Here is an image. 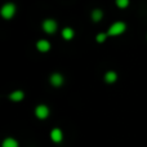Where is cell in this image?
I'll return each mask as SVG.
<instances>
[{"label": "cell", "mask_w": 147, "mask_h": 147, "mask_svg": "<svg viewBox=\"0 0 147 147\" xmlns=\"http://www.w3.org/2000/svg\"><path fill=\"white\" fill-rule=\"evenodd\" d=\"M125 23L124 22H115L114 25L111 26V27L109 28V32H107V35H111V36H116V35H120V34H123L125 31Z\"/></svg>", "instance_id": "6da1fadb"}, {"label": "cell", "mask_w": 147, "mask_h": 147, "mask_svg": "<svg viewBox=\"0 0 147 147\" xmlns=\"http://www.w3.org/2000/svg\"><path fill=\"white\" fill-rule=\"evenodd\" d=\"M14 13H16V7L12 3H8V4H5L4 7L1 8V16L5 20H10V18L14 16Z\"/></svg>", "instance_id": "7a4b0ae2"}, {"label": "cell", "mask_w": 147, "mask_h": 147, "mask_svg": "<svg viewBox=\"0 0 147 147\" xmlns=\"http://www.w3.org/2000/svg\"><path fill=\"white\" fill-rule=\"evenodd\" d=\"M43 28L47 34H53L57 30V22L54 20H45L43 22Z\"/></svg>", "instance_id": "3957f363"}, {"label": "cell", "mask_w": 147, "mask_h": 147, "mask_svg": "<svg viewBox=\"0 0 147 147\" xmlns=\"http://www.w3.org/2000/svg\"><path fill=\"white\" fill-rule=\"evenodd\" d=\"M36 116L39 117V119H45L47 116L49 115V110L47 106H39L36 107Z\"/></svg>", "instance_id": "277c9868"}, {"label": "cell", "mask_w": 147, "mask_h": 147, "mask_svg": "<svg viewBox=\"0 0 147 147\" xmlns=\"http://www.w3.org/2000/svg\"><path fill=\"white\" fill-rule=\"evenodd\" d=\"M51 83L53 84L54 86H59V85H62V83H63V78H62L59 74H54V75H52V78H51Z\"/></svg>", "instance_id": "5b68a950"}, {"label": "cell", "mask_w": 147, "mask_h": 147, "mask_svg": "<svg viewBox=\"0 0 147 147\" xmlns=\"http://www.w3.org/2000/svg\"><path fill=\"white\" fill-rule=\"evenodd\" d=\"M51 48V44L48 40H39L38 41V49L40 52H48Z\"/></svg>", "instance_id": "8992f818"}, {"label": "cell", "mask_w": 147, "mask_h": 147, "mask_svg": "<svg viewBox=\"0 0 147 147\" xmlns=\"http://www.w3.org/2000/svg\"><path fill=\"white\" fill-rule=\"evenodd\" d=\"M51 138L54 141V142H59V141H62V132L59 129H53L51 133Z\"/></svg>", "instance_id": "52a82bcc"}, {"label": "cell", "mask_w": 147, "mask_h": 147, "mask_svg": "<svg viewBox=\"0 0 147 147\" xmlns=\"http://www.w3.org/2000/svg\"><path fill=\"white\" fill-rule=\"evenodd\" d=\"M62 36H63L66 40H70V39H72V36H74V30L70 27L63 28V30H62Z\"/></svg>", "instance_id": "ba28073f"}, {"label": "cell", "mask_w": 147, "mask_h": 147, "mask_svg": "<svg viewBox=\"0 0 147 147\" xmlns=\"http://www.w3.org/2000/svg\"><path fill=\"white\" fill-rule=\"evenodd\" d=\"M102 16H103V13H102L101 9H94L93 12H92V18H93L94 22H98V21H101Z\"/></svg>", "instance_id": "9c48e42d"}, {"label": "cell", "mask_w": 147, "mask_h": 147, "mask_svg": "<svg viewBox=\"0 0 147 147\" xmlns=\"http://www.w3.org/2000/svg\"><path fill=\"white\" fill-rule=\"evenodd\" d=\"M3 147H18V143L16 140L13 138H7V140L3 142Z\"/></svg>", "instance_id": "30bf717a"}, {"label": "cell", "mask_w": 147, "mask_h": 147, "mask_svg": "<svg viewBox=\"0 0 147 147\" xmlns=\"http://www.w3.org/2000/svg\"><path fill=\"white\" fill-rule=\"evenodd\" d=\"M22 98H23V93L21 90L13 92V93L10 94V99H12V101H21Z\"/></svg>", "instance_id": "8fae6325"}, {"label": "cell", "mask_w": 147, "mask_h": 147, "mask_svg": "<svg viewBox=\"0 0 147 147\" xmlns=\"http://www.w3.org/2000/svg\"><path fill=\"white\" fill-rule=\"evenodd\" d=\"M105 80L107 81V83H114L115 80H116V74L114 71H110L106 74V76H105Z\"/></svg>", "instance_id": "7c38bea8"}, {"label": "cell", "mask_w": 147, "mask_h": 147, "mask_svg": "<svg viewBox=\"0 0 147 147\" xmlns=\"http://www.w3.org/2000/svg\"><path fill=\"white\" fill-rule=\"evenodd\" d=\"M116 5L119 8H127L129 5V0H116Z\"/></svg>", "instance_id": "4fadbf2b"}, {"label": "cell", "mask_w": 147, "mask_h": 147, "mask_svg": "<svg viewBox=\"0 0 147 147\" xmlns=\"http://www.w3.org/2000/svg\"><path fill=\"white\" fill-rule=\"evenodd\" d=\"M106 34H99V35H97V41L98 43H102V41H105L106 40Z\"/></svg>", "instance_id": "5bb4252c"}]
</instances>
